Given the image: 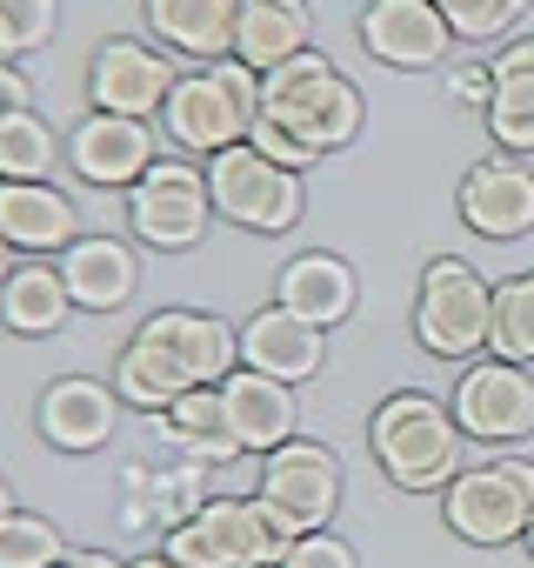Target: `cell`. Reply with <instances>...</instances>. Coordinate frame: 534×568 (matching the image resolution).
<instances>
[{
	"mask_svg": "<svg viewBox=\"0 0 534 568\" xmlns=\"http://www.w3.org/2000/svg\"><path fill=\"white\" fill-rule=\"evenodd\" d=\"M14 114H34V88H28V74L8 61V68H0V128H8Z\"/></svg>",
	"mask_w": 534,
	"mask_h": 568,
	"instance_id": "36",
	"label": "cell"
},
{
	"mask_svg": "<svg viewBox=\"0 0 534 568\" xmlns=\"http://www.w3.org/2000/svg\"><path fill=\"white\" fill-rule=\"evenodd\" d=\"M494 68V101H487V134L501 141V154H534V68Z\"/></svg>",
	"mask_w": 534,
	"mask_h": 568,
	"instance_id": "26",
	"label": "cell"
},
{
	"mask_svg": "<svg viewBox=\"0 0 534 568\" xmlns=\"http://www.w3.org/2000/svg\"><path fill=\"white\" fill-rule=\"evenodd\" d=\"M54 128L41 114H14L0 128V181H48L54 174Z\"/></svg>",
	"mask_w": 534,
	"mask_h": 568,
	"instance_id": "29",
	"label": "cell"
},
{
	"mask_svg": "<svg viewBox=\"0 0 534 568\" xmlns=\"http://www.w3.org/2000/svg\"><path fill=\"white\" fill-rule=\"evenodd\" d=\"M141 14L154 28V41L167 54L187 61H227L234 54V21H240V0H141Z\"/></svg>",
	"mask_w": 534,
	"mask_h": 568,
	"instance_id": "21",
	"label": "cell"
},
{
	"mask_svg": "<svg viewBox=\"0 0 534 568\" xmlns=\"http://www.w3.org/2000/svg\"><path fill=\"white\" fill-rule=\"evenodd\" d=\"M461 221L481 241H521L534 227V168L521 154H487L461 181Z\"/></svg>",
	"mask_w": 534,
	"mask_h": 568,
	"instance_id": "14",
	"label": "cell"
},
{
	"mask_svg": "<svg viewBox=\"0 0 534 568\" xmlns=\"http://www.w3.org/2000/svg\"><path fill=\"white\" fill-rule=\"evenodd\" d=\"M441 515H448V528H454L461 541H474V548H507V541H521L527 521H534V462L501 455V462L461 468V475L441 488Z\"/></svg>",
	"mask_w": 534,
	"mask_h": 568,
	"instance_id": "6",
	"label": "cell"
},
{
	"mask_svg": "<svg viewBox=\"0 0 534 568\" xmlns=\"http://www.w3.org/2000/svg\"><path fill=\"white\" fill-rule=\"evenodd\" d=\"M127 568H181V561H167V555H141V561H127Z\"/></svg>",
	"mask_w": 534,
	"mask_h": 568,
	"instance_id": "40",
	"label": "cell"
},
{
	"mask_svg": "<svg viewBox=\"0 0 534 568\" xmlns=\"http://www.w3.org/2000/svg\"><path fill=\"white\" fill-rule=\"evenodd\" d=\"M54 568H127V561H114L107 548H68V555H61Z\"/></svg>",
	"mask_w": 534,
	"mask_h": 568,
	"instance_id": "37",
	"label": "cell"
},
{
	"mask_svg": "<svg viewBox=\"0 0 534 568\" xmlns=\"http://www.w3.org/2000/svg\"><path fill=\"white\" fill-rule=\"evenodd\" d=\"M355 267L341 261V254H321V247H308V254H295L288 267H281V281H275V302L288 308V315H301V322H315V328H335V322H348L355 315Z\"/></svg>",
	"mask_w": 534,
	"mask_h": 568,
	"instance_id": "23",
	"label": "cell"
},
{
	"mask_svg": "<svg viewBox=\"0 0 534 568\" xmlns=\"http://www.w3.org/2000/svg\"><path fill=\"white\" fill-rule=\"evenodd\" d=\"M361 88L328 61V54H295V61H281L275 74H260V121H275V128H288L301 148H315V154H335V148H348L355 134H361Z\"/></svg>",
	"mask_w": 534,
	"mask_h": 568,
	"instance_id": "1",
	"label": "cell"
},
{
	"mask_svg": "<svg viewBox=\"0 0 534 568\" xmlns=\"http://www.w3.org/2000/svg\"><path fill=\"white\" fill-rule=\"evenodd\" d=\"M54 28H61V0H0V41H8V54L48 48Z\"/></svg>",
	"mask_w": 534,
	"mask_h": 568,
	"instance_id": "32",
	"label": "cell"
},
{
	"mask_svg": "<svg viewBox=\"0 0 534 568\" xmlns=\"http://www.w3.org/2000/svg\"><path fill=\"white\" fill-rule=\"evenodd\" d=\"M34 422H41V442H48V448H61V455H94V448H107V435H114V422H121V395H114V382L61 375V382L41 388Z\"/></svg>",
	"mask_w": 534,
	"mask_h": 568,
	"instance_id": "15",
	"label": "cell"
},
{
	"mask_svg": "<svg viewBox=\"0 0 534 568\" xmlns=\"http://www.w3.org/2000/svg\"><path fill=\"white\" fill-rule=\"evenodd\" d=\"M14 267H21V261H14V241L0 234V288H8V274H14Z\"/></svg>",
	"mask_w": 534,
	"mask_h": 568,
	"instance_id": "39",
	"label": "cell"
},
{
	"mask_svg": "<svg viewBox=\"0 0 534 568\" xmlns=\"http://www.w3.org/2000/svg\"><path fill=\"white\" fill-rule=\"evenodd\" d=\"M487 355L501 362H534V267L494 288V328H487Z\"/></svg>",
	"mask_w": 534,
	"mask_h": 568,
	"instance_id": "28",
	"label": "cell"
},
{
	"mask_svg": "<svg viewBox=\"0 0 534 568\" xmlns=\"http://www.w3.org/2000/svg\"><path fill=\"white\" fill-rule=\"evenodd\" d=\"M341 455L328 448V442H281L275 455H260V508H267V521H275L288 541H301V535H315V528H328L335 521V508H341Z\"/></svg>",
	"mask_w": 534,
	"mask_h": 568,
	"instance_id": "8",
	"label": "cell"
},
{
	"mask_svg": "<svg viewBox=\"0 0 534 568\" xmlns=\"http://www.w3.org/2000/svg\"><path fill=\"white\" fill-rule=\"evenodd\" d=\"M220 402H227V428L240 442V455H275L281 442H295V422H301V402L288 382L260 375V368H234L220 382Z\"/></svg>",
	"mask_w": 534,
	"mask_h": 568,
	"instance_id": "17",
	"label": "cell"
},
{
	"mask_svg": "<svg viewBox=\"0 0 534 568\" xmlns=\"http://www.w3.org/2000/svg\"><path fill=\"white\" fill-rule=\"evenodd\" d=\"M0 234L14 254H61L81 241V214L54 181H0Z\"/></svg>",
	"mask_w": 534,
	"mask_h": 568,
	"instance_id": "20",
	"label": "cell"
},
{
	"mask_svg": "<svg viewBox=\"0 0 534 568\" xmlns=\"http://www.w3.org/2000/svg\"><path fill=\"white\" fill-rule=\"evenodd\" d=\"M8 515H14V488H8V481H0V521H8Z\"/></svg>",
	"mask_w": 534,
	"mask_h": 568,
	"instance_id": "41",
	"label": "cell"
},
{
	"mask_svg": "<svg viewBox=\"0 0 534 568\" xmlns=\"http://www.w3.org/2000/svg\"><path fill=\"white\" fill-rule=\"evenodd\" d=\"M154 161H161L154 154V128L147 121H127V114H88L68 134V168L88 187H134Z\"/></svg>",
	"mask_w": 534,
	"mask_h": 568,
	"instance_id": "16",
	"label": "cell"
},
{
	"mask_svg": "<svg viewBox=\"0 0 534 568\" xmlns=\"http://www.w3.org/2000/svg\"><path fill=\"white\" fill-rule=\"evenodd\" d=\"M448 94H454L461 108H481V114H487V101H494V68H454V74H448Z\"/></svg>",
	"mask_w": 534,
	"mask_h": 568,
	"instance_id": "35",
	"label": "cell"
},
{
	"mask_svg": "<svg viewBox=\"0 0 534 568\" xmlns=\"http://www.w3.org/2000/svg\"><path fill=\"white\" fill-rule=\"evenodd\" d=\"M281 568H361V561H355V548H348L341 535L315 528V535H301V541L288 548V561H281Z\"/></svg>",
	"mask_w": 534,
	"mask_h": 568,
	"instance_id": "33",
	"label": "cell"
},
{
	"mask_svg": "<svg viewBox=\"0 0 534 568\" xmlns=\"http://www.w3.org/2000/svg\"><path fill=\"white\" fill-rule=\"evenodd\" d=\"M134 335L154 342L194 388H220L240 368V328H227L220 315H201V308H161Z\"/></svg>",
	"mask_w": 534,
	"mask_h": 568,
	"instance_id": "12",
	"label": "cell"
},
{
	"mask_svg": "<svg viewBox=\"0 0 534 568\" xmlns=\"http://www.w3.org/2000/svg\"><path fill=\"white\" fill-rule=\"evenodd\" d=\"M521 541H527V555H534V521H527V535H521Z\"/></svg>",
	"mask_w": 534,
	"mask_h": 568,
	"instance_id": "42",
	"label": "cell"
},
{
	"mask_svg": "<svg viewBox=\"0 0 534 568\" xmlns=\"http://www.w3.org/2000/svg\"><path fill=\"white\" fill-rule=\"evenodd\" d=\"M494 61H507V68H534V34H521V41H507Z\"/></svg>",
	"mask_w": 534,
	"mask_h": 568,
	"instance_id": "38",
	"label": "cell"
},
{
	"mask_svg": "<svg viewBox=\"0 0 534 568\" xmlns=\"http://www.w3.org/2000/svg\"><path fill=\"white\" fill-rule=\"evenodd\" d=\"M315 41V14L308 0H240V21H234V61L254 74H275L281 61L308 54Z\"/></svg>",
	"mask_w": 534,
	"mask_h": 568,
	"instance_id": "22",
	"label": "cell"
},
{
	"mask_svg": "<svg viewBox=\"0 0 534 568\" xmlns=\"http://www.w3.org/2000/svg\"><path fill=\"white\" fill-rule=\"evenodd\" d=\"M207 194H214V214L247 227V234H288L301 221V207H308L301 174L267 161L254 141L207 154Z\"/></svg>",
	"mask_w": 534,
	"mask_h": 568,
	"instance_id": "7",
	"label": "cell"
},
{
	"mask_svg": "<svg viewBox=\"0 0 534 568\" xmlns=\"http://www.w3.org/2000/svg\"><path fill=\"white\" fill-rule=\"evenodd\" d=\"M487 328H494V288L461 254H434L414 295V342L441 362H474L487 348Z\"/></svg>",
	"mask_w": 534,
	"mask_h": 568,
	"instance_id": "5",
	"label": "cell"
},
{
	"mask_svg": "<svg viewBox=\"0 0 534 568\" xmlns=\"http://www.w3.org/2000/svg\"><path fill=\"white\" fill-rule=\"evenodd\" d=\"M247 141H254V148H260V154H267V161H281V168H295V174H301V168H315V161H321V154H315V148H301V141H295V134H288V128H275V121H254V134H247Z\"/></svg>",
	"mask_w": 534,
	"mask_h": 568,
	"instance_id": "34",
	"label": "cell"
},
{
	"mask_svg": "<svg viewBox=\"0 0 534 568\" xmlns=\"http://www.w3.org/2000/svg\"><path fill=\"white\" fill-rule=\"evenodd\" d=\"M187 388H194V382H187V375H181V368H174V362L154 348V342H141V335H134V342L121 348V362H114V395H121L127 408L167 415V408H174Z\"/></svg>",
	"mask_w": 534,
	"mask_h": 568,
	"instance_id": "25",
	"label": "cell"
},
{
	"mask_svg": "<svg viewBox=\"0 0 534 568\" xmlns=\"http://www.w3.org/2000/svg\"><path fill=\"white\" fill-rule=\"evenodd\" d=\"M434 8H448V0H434Z\"/></svg>",
	"mask_w": 534,
	"mask_h": 568,
	"instance_id": "44",
	"label": "cell"
},
{
	"mask_svg": "<svg viewBox=\"0 0 534 568\" xmlns=\"http://www.w3.org/2000/svg\"><path fill=\"white\" fill-rule=\"evenodd\" d=\"M8 61H14V54H8V41H0V68H8Z\"/></svg>",
	"mask_w": 534,
	"mask_h": 568,
	"instance_id": "43",
	"label": "cell"
},
{
	"mask_svg": "<svg viewBox=\"0 0 534 568\" xmlns=\"http://www.w3.org/2000/svg\"><path fill=\"white\" fill-rule=\"evenodd\" d=\"M361 48L388 68H441L448 48H454V28L448 14L434 8V0H368L361 8Z\"/></svg>",
	"mask_w": 534,
	"mask_h": 568,
	"instance_id": "13",
	"label": "cell"
},
{
	"mask_svg": "<svg viewBox=\"0 0 534 568\" xmlns=\"http://www.w3.org/2000/svg\"><path fill=\"white\" fill-rule=\"evenodd\" d=\"M174 61L147 41H101L94 61H88V101L94 114H127V121H147L167 108L174 94Z\"/></svg>",
	"mask_w": 534,
	"mask_h": 568,
	"instance_id": "11",
	"label": "cell"
},
{
	"mask_svg": "<svg viewBox=\"0 0 534 568\" xmlns=\"http://www.w3.org/2000/svg\"><path fill=\"white\" fill-rule=\"evenodd\" d=\"M167 435L187 442V448H201V455H214V462L240 455V442H234V428H227V402H220V388H187V395L167 408Z\"/></svg>",
	"mask_w": 534,
	"mask_h": 568,
	"instance_id": "27",
	"label": "cell"
},
{
	"mask_svg": "<svg viewBox=\"0 0 534 568\" xmlns=\"http://www.w3.org/2000/svg\"><path fill=\"white\" fill-rule=\"evenodd\" d=\"M328 362V328L288 315L281 302L275 308H260L247 328H240V368H260V375H275V382H315Z\"/></svg>",
	"mask_w": 534,
	"mask_h": 568,
	"instance_id": "18",
	"label": "cell"
},
{
	"mask_svg": "<svg viewBox=\"0 0 534 568\" xmlns=\"http://www.w3.org/2000/svg\"><path fill=\"white\" fill-rule=\"evenodd\" d=\"M288 548L295 541L267 521L260 495H214L161 541V555L181 568H281Z\"/></svg>",
	"mask_w": 534,
	"mask_h": 568,
	"instance_id": "4",
	"label": "cell"
},
{
	"mask_svg": "<svg viewBox=\"0 0 534 568\" xmlns=\"http://www.w3.org/2000/svg\"><path fill=\"white\" fill-rule=\"evenodd\" d=\"M448 408H454L468 442H494V448L501 442H527L534 435V375L521 362H501V355L468 362L454 395H448Z\"/></svg>",
	"mask_w": 534,
	"mask_h": 568,
	"instance_id": "10",
	"label": "cell"
},
{
	"mask_svg": "<svg viewBox=\"0 0 534 568\" xmlns=\"http://www.w3.org/2000/svg\"><path fill=\"white\" fill-rule=\"evenodd\" d=\"M68 315H74V295H68V281H61V267L54 261H21L14 274H8V288H0V322H8L14 335H28V342H41V335H61L68 328Z\"/></svg>",
	"mask_w": 534,
	"mask_h": 568,
	"instance_id": "24",
	"label": "cell"
},
{
	"mask_svg": "<svg viewBox=\"0 0 534 568\" xmlns=\"http://www.w3.org/2000/svg\"><path fill=\"white\" fill-rule=\"evenodd\" d=\"M534 8V0H448V28H454V41H501L507 28H521V14Z\"/></svg>",
	"mask_w": 534,
	"mask_h": 568,
	"instance_id": "31",
	"label": "cell"
},
{
	"mask_svg": "<svg viewBox=\"0 0 534 568\" xmlns=\"http://www.w3.org/2000/svg\"><path fill=\"white\" fill-rule=\"evenodd\" d=\"M61 555H68V535L48 515L14 508L8 521H0V568H54Z\"/></svg>",
	"mask_w": 534,
	"mask_h": 568,
	"instance_id": "30",
	"label": "cell"
},
{
	"mask_svg": "<svg viewBox=\"0 0 534 568\" xmlns=\"http://www.w3.org/2000/svg\"><path fill=\"white\" fill-rule=\"evenodd\" d=\"M368 442H374L381 475H388L394 488H408V495L448 488V481L461 475V448H468L454 408H441L434 395H414V388H401V395H388V402L374 408Z\"/></svg>",
	"mask_w": 534,
	"mask_h": 568,
	"instance_id": "2",
	"label": "cell"
},
{
	"mask_svg": "<svg viewBox=\"0 0 534 568\" xmlns=\"http://www.w3.org/2000/svg\"><path fill=\"white\" fill-rule=\"evenodd\" d=\"M214 221V194H207V168H187V161H154L134 187H127V227L134 241L161 247V254H181L207 234Z\"/></svg>",
	"mask_w": 534,
	"mask_h": 568,
	"instance_id": "9",
	"label": "cell"
},
{
	"mask_svg": "<svg viewBox=\"0 0 534 568\" xmlns=\"http://www.w3.org/2000/svg\"><path fill=\"white\" fill-rule=\"evenodd\" d=\"M260 121V74L240 68L234 54L227 61H207L194 74L174 81L167 108H161V128L174 148L187 154H220V148H240Z\"/></svg>",
	"mask_w": 534,
	"mask_h": 568,
	"instance_id": "3",
	"label": "cell"
},
{
	"mask_svg": "<svg viewBox=\"0 0 534 568\" xmlns=\"http://www.w3.org/2000/svg\"><path fill=\"white\" fill-rule=\"evenodd\" d=\"M54 267H61V281H68L74 308H88V315H114V308H127L134 288H141V261H134V247L114 241V234H81L74 247H61Z\"/></svg>",
	"mask_w": 534,
	"mask_h": 568,
	"instance_id": "19",
	"label": "cell"
}]
</instances>
